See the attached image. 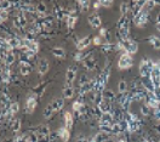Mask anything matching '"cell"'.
Instances as JSON below:
<instances>
[{
    "label": "cell",
    "mask_w": 160,
    "mask_h": 142,
    "mask_svg": "<svg viewBox=\"0 0 160 142\" xmlns=\"http://www.w3.org/2000/svg\"><path fill=\"white\" fill-rule=\"evenodd\" d=\"M154 63L151 58H145V60H142L141 63H140V74L142 78H149L151 76V73L153 71V67H154Z\"/></svg>",
    "instance_id": "cell-1"
},
{
    "label": "cell",
    "mask_w": 160,
    "mask_h": 142,
    "mask_svg": "<svg viewBox=\"0 0 160 142\" xmlns=\"http://www.w3.org/2000/svg\"><path fill=\"white\" fill-rule=\"evenodd\" d=\"M133 64V58L131 55L129 54H125L123 52V55L119 57V61H118V67L119 69H127L130 67H132Z\"/></svg>",
    "instance_id": "cell-2"
},
{
    "label": "cell",
    "mask_w": 160,
    "mask_h": 142,
    "mask_svg": "<svg viewBox=\"0 0 160 142\" xmlns=\"http://www.w3.org/2000/svg\"><path fill=\"white\" fill-rule=\"evenodd\" d=\"M121 42V40H120ZM123 43V46H124V52L125 54H129V55H133V54H136L137 52V50H138V45L136 42H133L131 39L129 40H125V42H121Z\"/></svg>",
    "instance_id": "cell-3"
},
{
    "label": "cell",
    "mask_w": 160,
    "mask_h": 142,
    "mask_svg": "<svg viewBox=\"0 0 160 142\" xmlns=\"http://www.w3.org/2000/svg\"><path fill=\"white\" fill-rule=\"evenodd\" d=\"M75 76H76V67L71 66L67 69V73H65V86H73Z\"/></svg>",
    "instance_id": "cell-4"
},
{
    "label": "cell",
    "mask_w": 160,
    "mask_h": 142,
    "mask_svg": "<svg viewBox=\"0 0 160 142\" xmlns=\"http://www.w3.org/2000/svg\"><path fill=\"white\" fill-rule=\"evenodd\" d=\"M36 107V98L34 95H31L25 101V112L28 114H32Z\"/></svg>",
    "instance_id": "cell-5"
},
{
    "label": "cell",
    "mask_w": 160,
    "mask_h": 142,
    "mask_svg": "<svg viewBox=\"0 0 160 142\" xmlns=\"http://www.w3.org/2000/svg\"><path fill=\"white\" fill-rule=\"evenodd\" d=\"M22 49H28V50H32L33 52H38L39 51V44L36 40H28L23 38V47Z\"/></svg>",
    "instance_id": "cell-6"
},
{
    "label": "cell",
    "mask_w": 160,
    "mask_h": 142,
    "mask_svg": "<svg viewBox=\"0 0 160 142\" xmlns=\"http://www.w3.org/2000/svg\"><path fill=\"white\" fill-rule=\"evenodd\" d=\"M7 43L12 49H22L23 47V39L18 36H7Z\"/></svg>",
    "instance_id": "cell-7"
},
{
    "label": "cell",
    "mask_w": 160,
    "mask_h": 142,
    "mask_svg": "<svg viewBox=\"0 0 160 142\" xmlns=\"http://www.w3.org/2000/svg\"><path fill=\"white\" fill-rule=\"evenodd\" d=\"M147 21H148V11L147 10H143L138 16L135 17V24L137 25V27H142V25H144L147 23Z\"/></svg>",
    "instance_id": "cell-8"
},
{
    "label": "cell",
    "mask_w": 160,
    "mask_h": 142,
    "mask_svg": "<svg viewBox=\"0 0 160 142\" xmlns=\"http://www.w3.org/2000/svg\"><path fill=\"white\" fill-rule=\"evenodd\" d=\"M90 44H91V36H85V38H81L79 42H76V44H75V46H76V49L79 50V51H83V50H85L86 47H89L90 46Z\"/></svg>",
    "instance_id": "cell-9"
},
{
    "label": "cell",
    "mask_w": 160,
    "mask_h": 142,
    "mask_svg": "<svg viewBox=\"0 0 160 142\" xmlns=\"http://www.w3.org/2000/svg\"><path fill=\"white\" fill-rule=\"evenodd\" d=\"M57 134H58V137H61L63 142H68L71 138V130H68L65 126H61L57 130Z\"/></svg>",
    "instance_id": "cell-10"
},
{
    "label": "cell",
    "mask_w": 160,
    "mask_h": 142,
    "mask_svg": "<svg viewBox=\"0 0 160 142\" xmlns=\"http://www.w3.org/2000/svg\"><path fill=\"white\" fill-rule=\"evenodd\" d=\"M87 22L90 23V25L92 28H98V27H101V18H100V16L97 15V14H92V15H90L89 16V18H87Z\"/></svg>",
    "instance_id": "cell-11"
},
{
    "label": "cell",
    "mask_w": 160,
    "mask_h": 142,
    "mask_svg": "<svg viewBox=\"0 0 160 142\" xmlns=\"http://www.w3.org/2000/svg\"><path fill=\"white\" fill-rule=\"evenodd\" d=\"M47 71H49V61L46 58H41L38 64V72L40 75H44L47 73Z\"/></svg>",
    "instance_id": "cell-12"
},
{
    "label": "cell",
    "mask_w": 160,
    "mask_h": 142,
    "mask_svg": "<svg viewBox=\"0 0 160 142\" xmlns=\"http://www.w3.org/2000/svg\"><path fill=\"white\" fill-rule=\"evenodd\" d=\"M6 63L3 61L1 63V79H3V83H9L10 82V76H11V73H10V69L6 68Z\"/></svg>",
    "instance_id": "cell-13"
},
{
    "label": "cell",
    "mask_w": 160,
    "mask_h": 142,
    "mask_svg": "<svg viewBox=\"0 0 160 142\" xmlns=\"http://www.w3.org/2000/svg\"><path fill=\"white\" fill-rule=\"evenodd\" d=\"M100 123L113 125V124L115 123V122H114V118H113V114H112V113H103L102 117H101V119H100Z\"/></svg>",
    "instance_id": "cell-14"
},
{
    "label": "cell",
    "mask_w": 160,
    "mask_h": 142,
    "mask_svg": "<svg viewBox=\"0 0 160 142\" xmlns=\"http://www.w3.org/2000/svg\"><path fill=\"white\" fill-rule=\"evenodd\" d=\"M73 122H74V118L71 112H65L64 113V124H65V127L68 129V130H71V129L73 127Z\"/></svg>",
    "instance_id": "cell-15"
},
{
    "label": "cell",
    "mask_w": 160,
    "mask_h": 142,
    "mask_svg": "<svg viewBox=\"0 0 160 142\" xmlns=\"http://www.w3.org/2000/svg\"><path fill=\"white\" fill-rule=\"evenodd\" d=\"M51 106L53 108V111L55 112H58L63 108L64 106V98H56V100H53L52 103H51Z\"/></svg>",
    "instance_id": "cell-16"
},
{
    "label": "cell",
    "mask_w": 160,
    "mask_h": 142,
    "mask_svg": "<svg viewBox=\"0 0 160 142\" xmlns=\"http://www.w3.org/2000/svg\"><path fill=\"white\" fill-rule=\"evenodd\" d=\"M78 21V17L75 15H68L65 17V23H67V27H68L69 29H73L74 28V25Z\"/></svg>",
    "instance_id": "cell-17"
},
{
    "label": "cell",
    "mask_w": 160,
    "mask_h": 142,
    "mask_svg": "<svg viewBox=\"0 0 160 142\" xmlns=\"http://www.w3.org/2000/svg\"><path fill=\"white\" fill-rule=\"evenodd\" d=\"M116 27L118 29H121V28H129V18L126 16H121L120 20L116 23Z\"/></svg>",
    "instance_id": "cell-18"
},
{
    "label": "cell",
    "mask_w": 160,
    "mask_h": 142,
    "mask_svg": "<svg viewBox=\"0 0 160 142\" xmlns=\"http://www.w3.org/2000/svg\"><path fill=\"white\" fill-rule=\"evenodd\" d=\"M100 130L107 135H112L113 134V125H109V124H103V123H100Z\"/></svg>",
    "instance_id": "cell-19"
},
{
    "label": "cell",
    "mask_w": 160,
    "mask_h": 142,
    "mask_svg": "<svg viewBox=\"0 0 160 142\" xmlns=\"http://www.w3.org/2000/svg\"><path fill=\"white\" fill-rule=\"evenodd\" d=\"M73 96H74V87L73 86H64L63 98H72Z\"/></svg>",
    "instance_id": "cell-20"
},
{
    "label": "cell",
    "mask_w": 160,
    "mask_h": 142,
    "mask_svg": "<svg viewBox=\"0 0 160 142\" xmlns=\"http://www.w3.org/2000/svg\"><path fill=\"white\" fill-rule=\"evenodd\" d=\"M98 108L101 109L102 113H112V107H111V105H109V102L105 101V100L98 106Z\"/></svg>",
    "instance_id": "cell-21"
},
{
    "label": "cell",
    "mask_w": 160,
    "mask_h": 142,
    "mask_svg": "<svg viewBox=\"0 0 160 142\" xmlns=\"http://www.w3.org/2000/svg\"><path fill=\"white\" fill-rule=\"evenodd\" d=\"M52 55L55 56V57H58V58H64L65 51L62 47H53L52 49Z\"/></svg>",
    "instance_id": "cell-22"
},
{
    "label": "cell",
    "mask_w": 160,
    "mask_h": 142,
    "mask_svg": "<svg viewBox=\"0 0 160 142\" xmlns=\"http://www.w3.org/2000/svg\"><path fill=\"white\" fill-rule=\"evenodd\" d=\"M109 137H111V135H107V134H104L102 131H100L98 134H96L95 136H93V138H95L96 142H105Z\"/></svg>",
    "instance_id": "cell-23"
},
{
    "label": "cell",
    "mask_w": 160,
    "mask_h": 142,
    "mask_svg": "<svg viewBox=\"0 0 160 142\" xmlns=\"http://www.w3.org/2000/svg\"><path fill=\"white\" fill-rule=\"evenodd\" d=\"M103 97L105 101H114L115 100V94L113 90H109V89H107L103 91Z\"/></svg>",
    "instance_id": "cell-24"
},
{
    "label": "cell",
    "mask_w": 160,
    "mask_h": 142,
    "mask_svg": "<svg viewBox=\"0 0 160 142\" xmlns=\"http://www.w3.org/2000/svg\"><path fill=\"white\" fill-rule=\"evenodd\" d=\"M16 17L18 18V21H20V23H21V27H22V28H24L25 25H27V23H28V21H27V16H25V14H24L23 11H20Z\"/></svg>",
    "instance_id": "cell-25"
},
{
    "label": "cell",
    "mask_w": 160,
    "mask_h": 142,
    "mask_svg": "<svg viewBox=\"0 0 160 142\" xmlns=\"http://www.w3.org/2000/svg\"><path fill=\"white\" fill-rule=\"evenodd\" d=\"M95 66H96V61L93 58H87L84 61V67L87 69V71H92L95 69Z\"/></svg>",
    "instance_id": "cell-26"
},
{
    "label": "cell",
    "mask_w": 160,
    "mask_h": 142,
    "mask_svg": "<svg viewBox=\"0 0 160 142\" xmlns=\"http://www.w3.org/2000/svg\"><path fill=\"white\" fill-rule=\"evenodd\" d=\"M129 28H121V29H119V38H120V40L121 42H125V40H129L130 38H129Z\"/></svg>",
    "instance_id": "cell-27"
},
{
    "label": "cell",
    "mask_w": 160,
    "mask_h": 142,
    "mask_svg": "<svg viewBox=\"0 0 160 142\" xmlns=\"http://www.w3.org/2000/svg\"><path fill=\"white\" fill-rule=\"evenodd\" d=\"M38 134H39L40 136L49 137V136H50V134H51V131H50L49 126H46V125H41V126L39 127V130H38Z\"/></svg>",
    "instance_id": "cell-28"
},
{
    "label": "cell",
    "mask_w": 160,
    "mask_h": 142,
    "mask_svg": "<svg viewBox=\"0 0 160 142\" xmlns=\"http://www.w3.org/2000/svg\"><path fill=\"white\" fill-rule=\"evenodd\" d=\"M118 91H119V94H121V95H124V94L127 92V83L125 80H120L119 82V84H118Z\"/></svg>",
    "instance_id": "cell-29"
},
{
    "label": "cell",
    "mask_w": 160,
    "mask_h": 142,
    "mask_svg": "<svg viewBox=\"0 0 160 142\" xmlns=\"http://www.w3.org/2000/svg\"><path fill=\"white\" fill-rule=\"evenodd\" d=\"M11 129H12V131L17 134L20 130H21V120L20 119H13L11 122Z\"/></svg>",
    "instance_id": "cell-30"
},
{
    "label": "cell",
    "mask_w": 160,
    "mask_h": 142,
    "mask_svg": "<svg viewBox=\"0 0 160 142\" xmlns=\"http://www.w3.org/2000/svg\"><path fill=\"white\" fill-rule=\"evenodd\" d=\"M149 43H151V45H152L154 49H156V50L160 49V39H159L158 36H155V35L149 36Z\"/></svg>",
    "instance_id": "cell-31"
},
{
    "label": "cell",
    "mask_w": 160,
    "mask_h": 142,
    "mask_svg": "<svg viewBox=\"0 0 160 142\" xmlns=\"http://www.w3.org/2000/svg\"><path fill=\"white\" fill-rule=\"evenodd\" d=\"M55 15H56L57 20H62V18H64V16L65 17L68 16V15H65V11L63 7H55Z\"/></svg>",
    "instance_id": "cell-32"
},
{
    "label": "cell",
    "mask_w": 160,
    "mask_h": 142,
    "mask_svg": "<svg viewBox=\"0 0 160 142\" xmlns=\"http://www.w3.org/2000/svg\"><path fill=\"white\" fill-rule=\"evenodd\" d=\"M53 113H55V111H53L51 103H50V105L46 106V108L44 109V118H45V119H50L52 115H53Z\"/></svg>",
    "instance_id": "cell-33"
},
{
    "label": "cell",
    "mask_w": 160,
    "mask_h": 142,
    "mask_svg": "<svg viewBox=\"0 0 160 142\" xmlns=\"http://www.w3.org/2000/svg\"><path fill=\"white\" fill-rule=\"evenodd\" d=\"M151 112H152V108L147 105V103H143V105L141 106V113H142V115H144V117L151 115Z\"/></svg>",
    "instance_id": "cell-34"
},
{
    "label": "cell",
    "mask_w": 160,
    "mask_h": 142,
    "mask_svg": "<svg viewBox=\"0 0 160 142\" xmlns=\"http://www.w3.org/2000/svg\"><path fill=\"white\" fill-rule=\"evenodd\" d=\"M15 60H16V57H15V55H13V52H9L7 55H6V57H5V60H4V62L6 63V66L9 67V66H11V64L15 62Z\"/></svg>",
    "instance_id": "cell-35"
},
{
    "label": "cell",
    "mask_w": 160,
    "mask_h": 142,
    "mask_svg": "<svg viewBox=\"0 0 160 142\" xmlns=\"http://www.w3.org/2000/svg\"><path fill=\"white\" fill-rule=\"evenodd\" d=\"M20 73L23 76H27L31 73V66H27V64H21V68H20Z\"/></svg>",
    "instance_id": "cell-36"
},
{
    "label": "cell",
    "mask_w": 160,
    "mask_h": 142,
    "mask_svg": "<svg viewBox=\"0 0 160 142\" xmlns=\"http://www.w3.org/2000/svg\"><path fill=\"white\" fill-rule=\"evenodd\" d=\"M36 12L40 15H46V5L44 3H39L36 5Z\"/></svg>",
    "instance_id": "cell-37"
},
{
    "label": "cell",
    "mask_w": 160,
    "mask_h": 142,
    "mask_svg": "<svg viewBox=\"0 0 160 142\" xmlns=\"http://www.w3.org/2000/svg\"><path fill=\"white\" fill-rule=\"evenodd\" d=\"M119 126H120V130H121V133L124 131H129V123L126 119H123V120H120L119 123Z\"/></svg>",
    "instance_id": "cell-38"
},
{
    "label": "cell",
    "mask_w": 160,
    "mask_h": 142,
    "mask_svg": "<svg viewBox=\"0 0 160 142\" xmlns=\"http://www.w3.org/2000/svg\"><path fill=\"white\" fill-rule=\"evenodd\" d=\"M129 10H130L129 3H121V5H120V14H121V16H126Z\"/></svg>",
    "instance_id": "cell-39"
},
{
    "label": "cell",
    "mask_w": 160,
    "mask_h": 142,
    "mask_svg": "<svg viewBox=\"0 0 160 142\" xmlns=\"http://www.w3.org/2000/svg\"><path fill=\"white\" fill-rule=\"evenodd\" d=\"M20 111V105L18 102H12L11 106H10V113L13 115V114H17V112Z\"/></svg>",
    "instance_id": "cell-40"
},
{
    "label": "cell",
    "mask_w": 160,
    "mask_h": 142,
    "mask_svg": "<svg viewBox=\"0 0 160 142\" xmlns=\"http://www.w3.org/2000/svg\"><path fill=\"white\" fill-rule=\"evenodd\" d=\"M90 82H91V80H90V78H89V75L84 74V75H81V76H80V80H79V85H80V87H81V86H84V85L89 84Z\"/></svg>",
    "instance_id": "cell-41"
},
{
    "label": "cell",
    "mask_w": 160,
    "mask_h": 142,
    "mask_svg": "<svg viewBox=\"0 0 160 142\" xmlns=\"http://www.w3.org/2000/svg\"><path fill=\"white\" fill-rule=\"evenodd\" d=\"M12 5H13V3H11V1H6V0H3V1L0 3V10L7 11V9H10Z\"/></svg>",
    "instance_id": "cell-42"
},
{
    "label": "cell",
    "mask_w": 160,
    "mask_h": 142,
    "mask_svg": "<svg viewBox=\"0 0 160 142\" xmlns=\"http://www.w3.org/2000/svg\"><path fill=\"white\" fill-rule=\"evenodd\" d=\"M29 135H17L13 140V142H29V138H28Z\"/></svg>",
    "instance_id": "cell-43"
},
{
    "label": "cell",
    "mask_w": 160,
    "mask_h": 142,
    "mask_svg": "<svg viewBox=\"0 0 160 142\" xmlns=\"http://www.w3.org/2000/svg\"><path fill=\"white\" fill-rule=\"evenodd\" d=\"M100 36L102 38H105L107 40H109V38H111V35H109V32H108V29L107 28H101V31H100Z\"/></svg>",
    "instance_id": "cell-44"
},
{
    "label": "cell",
    "mask_w": 160,
    "mask_h": 142,
    "mask_svg": "<svg viewBox=\"0 0 160 142\" xmlns=\"http://www.w3.org/2000/svg\"><path fill=\"white\" fill-rule=\"evenodd\" d=\"M78 4L80 5V9H81L83 11H87L89 10V5H90V1H84V0H81V1H78Z\"/></svg>",
    "instance_id": "cell-45"
},
{
    "label": "cell",
    "mask_w": 160,
    "mask_h": 142,
    "mask_svg": "<svg viewBox=\"0 0 160 142\" xmlns=\"http://www.w3.org/2000/svg\"><path fill=\"white\" fill-rule=\"evenodd\" d=\"M156 4H159V3L153 1V0H147V1H145V10H147V11H148V10H152Z\"/></svg>",
    "instance_id": "cell-46"
},
{
    "label": "cell",
    "mask_w": 160,
    "mask_h": 142,
    "mask_svg": "<svg viewBox=\"0 0 160 142\" xmlns=\"http://www.w3.org/2000/svg\"><path fill=\"white\" fill-rule=\"evenodd\" d=\"M84 105V103L83 102H80V101H75L74 103H73V111H74V113H78L79 112V109H80V107H81Z\"/></svg>",
    "instance_id": "cell-47"
},
{
    "label": "cell",
    "mask_w": 160,
    "mask_h": 142,
    "mask_svg": "<svg viewBox=\"0 0 160 142\" xmlns=\"http://www.w3.org/2000/svg\"><path fill=\"white\" fill-rule=\"evenodd\" d=\"M28 138H29V142H39L40 136H39V134L33 133V134H31V135L28 136Z\"/></svg>",
    "instance_id": "cell-48"
},
{
    "label": "cell",
    "mask_w": 160,
    "mask_h": 142,
    "mask_svg": "<svg viewBox=\"0 0 160 142\" xmlns=\"http://www.w3.org/2000/svg\"><path fill=\"white\" fill-rule=\"evenodd\" d=\"M7 18H9V11L0 10V20H1V22H5Z\"/></svg>",
    "instance_id": "cell-49"
},
{
    "label": "cell",
    "mask_w": 160,
    "mask_h": 142,
    "mask_svg": "<svg viewBox=\"0 0 160 142\" xmlns=\"http://www.w3.org/2000/svg\"><path fill=\"white\" fill-rule=\"evenodd\" d=\"M113 47H114L113 44H111V43H105V44H103L102 50H103V51H111V50H113Z\"/></svg>",
    "instance_id": "cell-50"
},
{
    "label": "cell",
    "mask_w": 160,
    "mask_h": 142,
    "mask_svg": "<svg viewBox=\"0 0 160 142\" xmlns=\"http://www.w3.org/2000/svg\"><path fill=\"white\" fill-rule=\"evenodd\" d=\"M113 5V1H109V0H101V6L103 7H111Z\"/></svg>",
    "instance_id": "cell-51"
},
{
    "label": "cell",
    "mask_w": 160,
    "mask_h": 142,
    "mask_svg": "<svg viewBox=\"0 0 160 142\" xmlns=\"http://www.w3.org/2000/svg\"><path fill=\"white\" fill-rule=\"evenodd\" d=\"M93 44H95L96 46H100V45L102 44V39H101L100 35H97V36L93 38Z\"/></svg>",
    "instance_id": "cell-52"
},
{
    "label": "cell",
    "mask_w": 160,
    "mask_h": 142,
    "mask_svg": "<svg viewBox=\"0 0 160 142\" xmlns=\"http://www.w3.org/2000/svg\"><path fill=\"white\" fill-rule=\"evenodd\" d=\"M57 137H58L57 131L51 133V134H50V136H49V141H50V142H53V141H55V138H57Z\"/></svg>",
    "instance_id": "cell-53"
},
{
    "label": "cell",
    "mask_w": 160,
    "mask_h": 142,
    "mask_svg": "<svg viewBox=\"0 0 160 142\" xmlns=\"http://www.w3.org/2000/svg\"><path fill=\"white\" fill-rule=\"evenodd\" d=\"M154 118H155V120H158V122H160V108H156V109H154Z\"/></svg>",
    "instance_id": "cell-54"
},
{
    "label": "cell",
    "mask_w": 160,
    "mask_h": 142,
    "mask_svg": "<svg viewBox=\"0 0 160 142\" xmlns=\"http://www.w3.org/2000/svg\"><path fill=\"white\" fill-rule=\"evenodd\" d=\"M13 25L17 28V29H22V27H21V23H20V21H18V18L17 17H15V20H13Z\"/></svg>",
    "instance_id": "cell-55"
},
{
    "label": "cell",
    "mask_w": 160,
    "mask_h": 142,
    "mask_svg": "<svg viewBox=\"0 0 160 142\" xmlns=\"http://www.w3.org/2000/svg\"><path fill=\"white\" fill-rule=\"evenodd\" d=\"M154 130H155V133H156V134H159V135H160V123H159V124H156V125H154Z\"/></svg>",
    "instance_id": "cell-56"
},
{
    "label": "cell",
    "mask_w": 160,
    "mask_h": 142,
    "mask_svg": "<svg viewBox=\"0 0 160 142\" xmlns=\"http://www.w3.org/2000/svg\"><path fill=\"white\" fill-rule=\"evenodd\" d=\"M75 142H90V138H84V137H81V138H78Z\"/></svg>",
    "instance_id": "cell-57"
},
{
    "label": "cell",
    "mask_w": 160,
    "mask_h": 142,
    "mask_svg": "<svg viewBox=\"0 0 160 142\" xmlns=\"http://www.w3.org/2000/svg\"><path fill=\"white\" fill-rule=\"evenodd\" d=\"M101 6V1H95V3H93V7H95V9H98Z\"/></svg>",
    "instance_id": "cell-58"
},
{
    "label": "cell",
    "mask_w": 160,
    "mask_h": 142,
    "mask_svg": "<svg viewBox=\"0 0 160 142\" xmlns=\"http://www.w3.org/2000/svg\"><path fill=\"white\" fill-rule=\"evenodd\" d=\"M156 24H160V14H158V16H156Z\"/></svg>",
    "instance_id": "cell-59"
},
{
    "label": "cell",
    "mask_w": 160,
    "mask_h": 142,
    "mask_svg": "<svg viewBox=\"0 0 160 142\" xmlns=\"http://www.w3.org/2000/svg\"><path fill=\"white\" fill-rule=\"evenodd\" d=\"M155 66H156V67H158V68L160 69V60H158V61L155 62Z\"/></svg>",
    "instance_id": "cell-60"
},
{
    "label": "cell",
    "mask_w": 160,
    "mask_h": 142,
    "mask_svg": "<svg viewBox=\"0 0 160 142\" xmlns=\"http://www.w3.org/2000/svg\"><path fill=\"white\" fill-rule=\"evenodd\" d=\"M105 142H115V141H114V140H113L112 137H109V138H108V140H107Z\"/></svg>",
    "instance_id": "cell-61"
},
{
    "label": "cell",
    "mask_w": 160,
    "mask_h": 142,
    "mask_svg": "<svg viewBox=\"0 0 160 142\" xmlns=\"http://www.w3.org/2000/svg\"><path fill=\"white\" fill-rule=\"evenodd\" d=\"M156 27H158V31L160 32V24H156Z\"/></svg>",
    "instance_id": "cell-62"
},
{
    "label": "cell",
    "mask_w": 160,
    "mask_h": 142,
    "mask_svg": "<svg viewBox=\"0 0 160 142\" xmlns=\"http://www.w3.org/2000/svg\"><path fill=\"white\" fill-rule=\"evenodd\" d=\"M118 142H126V140H119Z\"/></svg>",
    "instance_id": "cell-63"
},
{
    "label": "cell",
    "mask_w": 160,
    "mask_h": 142,
    "mask_svg": "<svg viewBox=\"0 0 160 142\" xmlns=\"http://www.w3.org/2000/svg\"><path fill=\"white\" fill-rule=\"evenodd\" d=\"M142 142H147V141H145V140H143V141H142Z\"/></svg>",
    "instance_id": "cell-64"
}]
</instances>
